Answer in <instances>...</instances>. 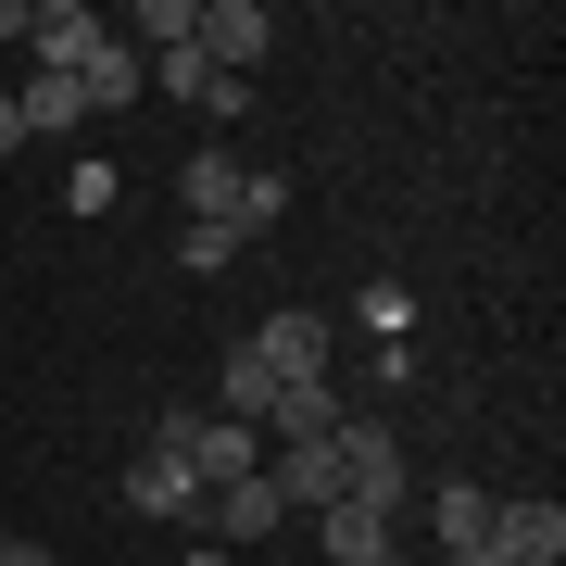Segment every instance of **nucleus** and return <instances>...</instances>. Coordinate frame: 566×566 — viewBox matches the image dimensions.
I'll use <instances>...</instances> for the list:
<instances>
[{"label": "nucleus", "instance_id": "f257e3e1", "mask_svg": "<svg viewBox=\"0 0 566 566\" xmlns=\"http://www.w3.org/2000/svg\"><path fill=\"white\" fill-rule=\"evenodd\" d=\"M151 441L177 453L202 491H240V479H264V428H240V416H164Z\"/></svg>", "mask_w": 566, "mask_h": 566}, {"label": "nucleus", "instance_id": "f03ea898", "mask_svg": "<svg viewBox=\"0 0 566 566\" xmlns=\"http://www.w3.org/2000/svg\"><path fill=\"white\" fill-rule=\"evenodd\" d=\"M340 504H365V516H390V528H403L416 465H403V441H390V428H340Z\"/></svg>", "mask_w": 566, "mask_h": 566}, {"label": "nucleus", "instance_id": "7ed1b4c3", "mask_svg": "<svg viewBox=\"0 0 566 566\" xmlns=\"http://www.w3.org/2000/svg\"><path fill=\"white\" fill-rule=\"evenodd\" d=\"M252 353H264V378H277V390H303V378H327V353H340V327H327L315 303H277V315L252 327Z\"/></svg>", "mask_w": 566, "mask_h": 566}, {"label": "nucleus", "instance_id": "20e7f679", "mask_svg": "<svg viewBox=\"0 0 566 566\" xmlns=\"http://www.w3.org/2000/svg\"><path fill=\"white\" fill-rule=\"evenodd\" d=\"M264 491H277L290 516H327V504H340V428H327V441H290V453H264Z\"/></svg>", "mask_w": 566, "mask_h": 566}, {"label": "nucleus", "instance_id": "39448f33", "mask_svg": "<svg viewBox=\"0 0 566 566\" xmlns=\"http://www.w3.org/2000/svg\"><path fill=\"white\" fill-rule=\"evenodd\" d=\"M202 63H227V76H252L264 51H277V13L264 0H202V39H189Z\"/></svg>", "mask_w": 566, "mask_h": 566}, {"label": "nucleus", "instance_id": "423d86ee", "mask_svg": "<svg viewBox=\"0 0 566 566\" xmlns=\"http://www.w3.org/2000/svg\"><path fill=\"white\" fill-rule=\"evenodd\" d=\"M491 554H504V566H566V504H554V491L491 504Z\"/></svg>", "mask_w": 566, "mask_h": 566}, {"label": "nucleus", "instance_id": "0eeeda50", "mask_svg": "<svg viewBox=\"0 0 566 566\" xmlns=\"http://www.w3.org/2000/svg\"><path fill=\"white\" fill-rule=\"evenodd\" d=\"M25 39H39V76H76V63L114 39V25L88 13V0H25Z\"/></svg>", "mask_w": 566, "mask_h": 566}, {"label": "nucleus", "instance_id": "6e6552de", "mask_svg": "<svg viewBox=\"0 0 566 566\" xmlns=\"http://www.w3.org/2000/svg\"><path fill=\"white\" fill-rule=\"evenodd\" d=\"M126 504H139V516H177V528H202V479H189L164 441H139V465H126Z\"/></svg>", "mask_w": 566, "mask_h": 566}, {"label": "nucleus", "instance_id": "1a4fd4ad", "mask_svg": "<svg viewBox=\"0 0 566 566\" xmlns=\"http://www.w3.org/2000/svg\"><path fill=\"white\" fill-rule=\"evenodd\" d=\"M428 528H441V554H453V566H504V554H491V491L441 479V491H428Z\"/></svg>", "mask_w": 566, "mask_h": 566}, {"label": "nucleus", "instance_id": "9d476101", "mask_svg": "<svg viewBox=\"0 0 566 566\" xmlns=\"http://www.w3.org/2000/svg\"><path fill=\"white\" fill-rule=\"evenodd\" d=\"M264 528H290V504L264 479H240V491H202V528L189 542H264Z\"/></svg>", "mask_w": 566, "mask_h": 566}, {"label": "nucleus", "instance_id": "9b49d317", "mask_svg": "<svg viewBox=\"0 0 566 566\" xmlns=\"http://www.w3.org/2000/svg\"><path fill=\"white\" fill-rule=\"evenodd\" d=\"M315 542H327V566H390V554H403V542H390V516H365V504H327Z\"/></svg>", "mask_w": 566, "mask_h": 566}, {"label": "nucleus", "instance_id": "f8f14e48", "mask_svg": "<svg viewBox=\"0 0 566 566\" xmlns=\"http://www.w3.org/2000/svg\"><path fill=\"white\" fill-rule=\"evenodd\" d=\"M151 76H164V88H177V102H189V114H240V88H252V76H227V63H202V51H164V63H151Z\"/></svg>", "mask_w": 566, "mask_h": 566}, {"label": "nucleus", "instance_id": "ddd939ff", "mask_svg": "<svg viewBox=\"0 0 566 566\" xmlns=\"http://www.w3.org/2000/svg\"><path fill=\"white\" fill-rule=\"evenodd\" d=\"M13 114H25V139H76V126H88V88L76 76H25Z\"/></svg>", "mask_w": 566, "mask_h": 566}, {"label": "nucleus", "instance_id": "4468645a", "mask_svg": "<svg viewBox=\"0 0 566 566\" xmlns=\"http://www.w3.org/2000/svg\"><path fill=\"white\" fill-rule=\"evenodd\" d=\"M189 227H240V151H189Z\"/></svg>", "mask_w": 566, "mask_h": 566}, {"label": "nucleus", "instance_id": "2eb2a0df", "mask_svg": "<svg viewBox=\"0 0 566 566\" xmlns=\"http://www.w3.org/2000/svg\"><path fill=\"white\" fill-rule=\"evenodd\" d=\"M264 428H277V441H264V453H290V441H327V428H340V390H327V378L277 390V403H264Z\"/></svg>", "mask_w": 566, "mask_h": 566}, {"label": "nucleus", "instance_id": "dca6fc26", "mask_svg": "<svg viewBox=\"0 0 566 566\" xmlns=\"http://www.w3.org/2000/svg\"><path fill=\"white\" fill-rule=\"evenodd\" d=\"M76 88H88V126H102V114H126V102H139V51H126V39H102V51L76 63Z\"/></svg>", "mask_w": 566, "mask_h": 566}, {"label": "nucleus", "instance_id": "f3484780", "mask_svg": "<svg viewBox=\"0 0 566 566\" xmlns=\"http://www.w3.org/2000/svg\"><path fill=\"white\" fill-rule=\"evenodd\" d=\"M264 403H277V378H264V353H252V340H227V403H214V416L264 428Z\"/></svg>", "mask_w": 566, "mask_h": 566}, {"label": "nucleus", "instance_id": "a211bd4d", "mask_svg": "<svg viewBox=\"0 0 566 566\" xmlns=\"http://www.w3.org/2000/svg\"><path fill=\"white\" fill-rule=\"evenodd\" d=\"M290 214V177L277 164H240V227H277Z\"/></svg>", "mask_w": 566, "mask_h": 566}, {"label": "nucleus", "instance_id": "6ab92c4d", "mask_svg": "<svg viewBox=\"0 0 566 566\" xmlns=\"http://www.w3.org/2000/svg\"><path fill=\"white\" fill-rule=\"evenodd\" d=\"M227 252H240V227H177V264H189V277H214Z\"/></svg>", "mask_w": 566, "mask_h": 566}, {"label": "nucleus", "instance_id": "aec40b11", "mask_svg": "<svg viewBox=\"0 0 566 566\" xmlns=\"http://www.w3.org/2000/svg\"><path fill=\"white\" fill-rule=\"evenodd\" d=\"M0 566H63L51 542H13V528H0Z\"/></svg>", "mask_w": 566, "mask_h": 566}, {"label": "nucleus", "instance_id": "412c9836", "mask_svg": "<svg viewBox=\"0 0 566 566\" xmlns=\"http://www.w3.org/2000/svg\"><path fill=\"white\" fill-rule=\"evenodd\" d=\"M25 151V114H13V88H0V164H13Z\"/></svg>", "mask_w": 566, "mask_h": 566}, {"label": "nucleus", "instance_id": "4be33fe9", "mask_svg": "<svg viewBox=\"0 0 566 566\" xmlns=\"http://www.w3.org/2000/svg\"><path fill=\"white\" fill-rule=\"evenodd\" d=\"M189 566H227V542H189Z\"/></svg>", "mask_w": 566, "mask_h": 566}, {"label": "nucleus", "instance_id": "5701e85b", "mask_svg": "<svg viewBox=\"0 0 566 566\" xmlns=\"http://www.w3.org/2000/svg\"><path fill=\"white\" fill-rule=\"evenodd\" d=\"M390 566H416V554H390Z\"/></svg>", "mask_w": 566, "mask_h": 566}]
</instances>
